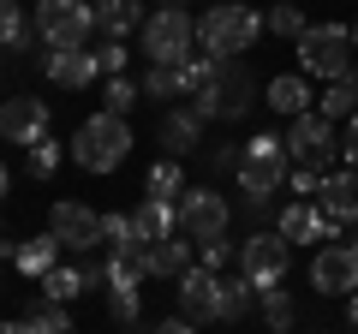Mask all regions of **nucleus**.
<instances>
[{
  "mask_svg": "<svg viewBox=\"0 0 358 334\" xmlns=\"http://www.w3.org/2000/svg\"><path fill=\"white\" fill-rule=\"evenodd\" d=\"M287 173H293V155H287V138H275V131H251V138L239 143V203L245 215H268V203H275V191L287 185Z\"/></svg>",
  "mask_w": 358,
  "mask_h": 334,
  "instance_id": "1",
  "label": "nucleus"
},
{
  "mask_svg": "<svg viewBox=\"0 0 358 334\" xmlns=\"http://www.w3.org/2000/svg\"><path fill=\"white\" fill-rule=\"evenodd\" d=\"M263 30H268L263 13H251L245 0H215V6L203 13V24H197V42H203L209 60H245Z\"/></svg>",
  "mask_w": 358,
  "mask_h": 334,
  "instance_id": "2",
  "label": "nucleus"
},
{
  "mask_svg": "<svg viewBox=\"0 0 358 334\" xmlns=\"http://www.w3.org/2000/svg\"><path fill=\"white\" fill-rule=\"evenodd\" d=\"M126 155H131V126L120 114H108V108L72 131V161L84 173H114V167H126Z\"/></svg>",
  "mask_w": 358,
  "mask_h": 334,
  "instance_id": "3",
  "label": "nucleus"
},
{
  "mask_svg": "<svg viewBox=\"0 0 358 334\" xmlns=\"http://www.w3.org/2000/svg\"><path fill=\"white\" fill-rule=\"evenodd\" d=\"M138 42H143V60L150 66H185L197 54V24H192L185 6H155V13L143 18Z\"/></svg>",
  "mask_w": 358,
  "mask_h": 334,
  "instance_id": "4",
  "label": "nucleus"
},
{
  "mask_svg": "<svg viewBox=\"0 0 358 334\" xmlns=\"http://www.w3.org/2000/svg\"><path fill=\"white\" fill-rule=\"evenodd\" d=\"M251 102H257V84H251V66H239V60H221L215 78L192 96V108L203 119H245Z\"/></svg>",
  "mask_w": 358,
  "mask_h": 334,
  "instance_id": "5",
  "label": "nucleus"
},
{
  "mask_svg": "<svg viewBox=\"0 0 358 334\" xmlns=\"http://www.w3.org/2000/svg\"><path fill=\"white\" fill-rule=\"evenodd\" d=\"M287 155H293V167H310V173H322L329 180L334 161H341V126L322 114H299L287 119Z\"/></svg>",
  "mask_w": 358,
  "mask_h": 334,
  "instance_id": "6",
  "label": "nucleus"
},
{
  "mask_svg": "<svg viewBox=\"0 0 358 334\" xmlns=\"http://www.w3.org/2000/svg\"><path fill=\"white\" fill-rule=\"evenodd\" d=\"M299 72L322 78V84L346 78L352 72V30L346 24H310L305 36H299Z\"/></svg>",
  "mask_w": 358,
  "mask_h": 334,
  "instance_id": "7",
  "label": "nucleus"
},
{
  "mask_svg": "<svg viewBox=\"0 0 358 334\" xmlns=\"http://www.w3.org/2000/svg\"><path fill=\"white\" fill-rule=\"evenodd\" d=\"M233 263H239V275L257 286V293H268V286H281L287 269H293V245H287L275 227H251V239L239 245Z\"/></svg>",
  "mask_w": 358,
  "mask_h": 334,
  "instance_id": "8",
  "label": "nucleus"
},
{
  "mask_svg": "<svg viewBox=\"0 0 358 334\" xmlns=\"http://www.w3.org/2000/svg\"><path fill=\"white\" fill-rule=\"evenodd\" d=\"M90 30H96V6L90 0H36L42 48H84Z\"/></svg>",
  "mask_w": 358,
  "mask_h": 334,
  "instance_id": "9",
  "label": "nucleus"
},
{
  "mask_svg": "<svg viewBox=\"0 0 358 334\" xmlns=\"http://www.w3.org/2000/svg\"><path fill=\"white\" fill-rule=\"evenodd\" d=\"M227 197L215 191V185H185V197H179V233L192 245L203 239H227Z\"/></svg>",
  "mask_w": 358,
  "mask_h": 334,
  "instance_id": "10",
  "label": "nucleus"
},
{
  "mask_svg": "<svg viewBox=\"0 0 358 334\" xmlns=\"http://www.w3.org/2000/svg\"><path fill=\"white\" fill-rule=\"evenodd\" d=\"M310 286L329 293V298H352L358 293V251H352V239H329L317 257H310Z\"/></svg>",
  "mask_w": 358,
  "mask_h": 334,
  "instance_id": "11",
  "label": "nucleus"
},
{
  "mask_svg": "<svg viewBox=\"0 0 358 334\" xmlns=\"http://www.w3.org/2000/svg\"><path fill=\"white\" fill-rule=\"evenodd\" d=\"M48 233L66 251H96V245H102V215L90 203H72V197H66V203L48 209Z\"/></svg>",
  "mask_w": 358,
  "mask_h": 334,
  "instance_id": "12",
  "label": "nucleus"
},
{
  "mask_svg": "<svg viewBox=\"0 0 358 334\" xmlns=\"http://www.w3.org/2000/svg\"><path fill=\"white\" fill-rule=\"evenodd\" d=\"M203 126H209V119L197 114L192 102H185V108H167V114H162V126H155V143H162V155H167V161H185V155H197V150H203Z\"/></svg>",
  "mask_w": 358,
  "mask_h": 334,
  "instance_id": "13",
  "label": "nucleus"
},
{
  "mask_svg": "<svg viewBox=\"0 0 358 334\" xmlns=\"http://www.w3.org/2000/svg\"><path fill=\"white\" fill-rule=\"evenodd\" d=\"M0 138L18 143V150H36L48 138V108L36 96H13V102H0Z\"/></svg>",
  "mask_w": 358,
  "mask_h": 334,
  "instance_id": "14",
  "label": "nucleus"
},
{
  "mask_svg": "<svg viewBox=\"0 0 358 334\" xmlns=\"http://www.w3.org/2000/svg\"><path fill=\"white\" fill-rule=\"evenodd\" d=\"M275 233H281L287 245H317V239H341V227H334L329 215H322L317 203H305V197H293V203L275 215Z\"/></svg>",
  "mask_w": 358,
  "mask_h": 334,
  "instance_id": "15",
  "label": "nucleus"
},
{
  "mask_svg": "<svg viewBox=\"0 0 358 334\" xmlns=\"http://www.w3.org/2000/svg\"><path fill=\"white\" fill-rule=\"evenodd\" d=\"M215 298H221V275L197 269V263L179 275V317L185 322H215Z\"/></svg>",
  "mask_w": 358,
  "mask_h": 334,
  "instance_id": "16",
  "label": "nucleus"
},
{
  "mask_svg": "<svg viewBox=\"0 0 358 334\" xmlns=\"http://www.w3.org/2000/svg\"><path fill=\"white\" fill-rule=\"evenodd\" d=\"M317 209H322V215H329L341 233L358 227V173H352V167H341V173H329V180H322Z\"/></svg>",
  "mask_w": 358,
  "mask_h": 334,
  "instance_id": "17",
  "label": "nucleus"
},
{
  "mask_svg": "<svg viewBox=\"0 0 358 334\" xmlns=\"http://www.w3.org/2000/svg\"><path fill=\"white\" fill-rule=\"evenodd\" d=\"M42 72H48L60 90H84V84L102 78V66H96V48H48Z\"/></svg>",
  "mask_w": 358,
  "mask_h": 334,
  "instance_id": "18",
  "label": "nucleus"
},
{
  "mask_svg": "<svg viewBox=\"0 0 358 334\" xmlns=\"http://www.w3.org/2000/svg\"><path fill=\"white\" fill-rule=\"evenodd\" d=\"M192 251H197V245L192 239H185V233H167V239H155V245H143V275H167V281H179V275H185V269H192Z\"/></svg>",
  "mask_w": 358,
  "mask_h": 334,
  "instance_id": "19",
  "label": "nucleus"
},
{
  "mask_svg": "<svg viewBox=\"0 0 358 334\" xmlns=\"http://www.w3.org/2000/svg\"><path fill=\"white\" fill-rule=\"evenodd\" d=\"M263 102L275 108V114H287V119L317 114V90H310V78H305V72H281V78H268Z\"/></svg>",
  "mask_w": 358,
  "mask_h": 334,
  "instance_id": "20",
  "label": "nucleus"
},
{
  "mask_svg": "<svg viewBox=\"0 0 358 334\" xmlns=\"http://www.w3.org/2000/svg\"><path fill=\"white\" fill-rule=\"evenodd\" d=\"M143 0H102V6H96V30H102L108 42H126V36H138L143 30Z\"/></svg>",
  "mask_w": 358,
  "mask_h": 334,
  "instance_id": "21",
  "label": "nucleus"
},
{
  "mask_svg": "<svg viewBox=\"0 0 358 334\" xmlns=\"http://www.w3.org/2000/svg\"><path fill=\"white\" fill-rule=\"evenodd\" d=\"M60 251H66V245L54 239V233H48V239H24V245H13V269L30 275V281H42L48 269H60Z\"/></svg>",
  "mask_w": 358,
  "mask_h": 334,
  "instance_id": "22",
  "label": "nucleus"
},
{
  "mask_svg": "<svg viewBox=\"0 0 358 334\" xmlns=\"http://www.w3.org/2000/svg\"><path fill=\"white\" fill-rule=\"evenodd\" d=\"M131 221H138V239H143V245H155V239H167V233H179V203H162V197H143Z\"/></svg>",
  "mask_w": 358,
  "mask_h": 334,
  "instance_id": "23",
  "label": "nucleus"
},
{
  "mask_svg": "<svg viewBox=\"0 0 358 334\" xmlns=\"http://www.w3.org/2000/svg\"><path fill=\"white\" fill-rule=\"evenodd\" d=\"M257 317H263L268 334H293L299 305H293V293H287V286H268V293H257Z\"/></svg>",
  "mask_w": 358,
  "mask_h": 334,
  "instance_id": "24",
  "label": "nucleus"
},
{
  "mask_svg": "<svg viewBox=\"0 0 358 334\" xmlns=\"http://www.w3.org/2000/svg\"><path fill=\"white\" fill-rule=\"evenodd\" d=\"M317 114H322V119H334V126H346V119L358 114V78H352V72L334 78L329 90L317 96Z\"/></svg>",
  "mask_w": 358,
  "mask_h": 334,
  "instance_id": "25",
  "label": "nucleus"
},
{
  "mask_svg": "<svg viewBox=\"0 0 358 334\" xmlns=\"http://www.w3.org/2000/svg\"><path fill=\"white\" fill-rule=\"evenodd\" d=\"M143 197H162V203H179L185 197V167L179 161H150V173H143Z\"/></svg>",
  "mask_w": 358,
  "mask_h": 334,
  "instance_id": "26",
  "label": "nucleus"
},
{
  "mask_svg": "<svg viewBox=\"0 0 358 334\" xmlns=\"http://www.w3.org/2000/svg\"><path fill=\"white\" fill-rule=\"evenodd\" d=\"M102 245H108V257H143V239H138L131 215H102Z\"/></svg>",
  "mask_w": 358,
  "mask_h": 334,
  "instance_id": "27",
  "label": "nucleus"
},
{
  "mask_svg": "<svg viewBox=\"0 0 358 334\" xmlns=\"http://www.w3.org/2000/svg\"><path fill=\"white\" fill-rule=\"evenodd\" d=\"M257 286L245 281V275H221V298H215V322H239L245 310H251Z\"/></svg>",
  "mask_w": 358,
  "mask_h": 334,
  "instance_id": "28",
  "label": "nucleus"
},
{
  "mask_svg": "<svg viewBox=\"0 0 358 334\" xmlns=\"http://www.w3.org/2000/svg\"><path fill=\"white\" fill-rule=\"evenodd\" d=\"M36 286H42V298H54V305H72L78 293H90V286H84V269H48Z\"/></svg>",
  "mask_w": 358,
  "mask_h": 334,
  "instance_id": "29",
  "label": "nucleus"
},
{
  "mask_svg": "<svg viewBox=\"0 0 358 334\" xmlns=\"http://www.w3.org/2000/svg\"><path fill=\"white\" fill-rule=\"evenodd\" d=\"M263 24L268 30H275V36H287V42H299V36H305V13H299V6H293V0H275V6H268V18H263Z\"/></svg>",
  "mask_w": 358,
  "mask_h": 334,
  "instance_id": "30",
  "label": "nucleus"
},
{
  "mask_svg": "<svg viewBox=\"0 0 358 334\" xmlns=\"http://www.w3.org/2000/svg\"><path fill=\"white\" fill-rule=\"evenodd\" d=\"M30 328H36V334H78V328H72V310L54 305V298H42V305L30 310Z\"/></svg>",
  "mask_w": 358,
  "mask_h": 334,
  "instance_id": "31",
  "label": "nucleus"
},
{
  "mask_svg": "<svg viewBox=\"0 0 358 334\" xmlns=\"http://www.w3.org/2000/svg\"><path fill=\"white\" fill-rule=\"evenodd\" d=\"M233 257H239V245H227V239H203L197 245V269H209V275H227Z\"/></svg>",
  "mask_w": 358,
  "mask_h": 334,
  "instance_id": "32",
  "label": "nucleus"
},
{
  "mask_svg": "<svg viewBox=\"0 0 358 334\" xmlns=\"http://www.w3.org/2000/svg\"><path fill=\"white\" fill-rule=\"evenodd\" d=\"M138 96H143V90L131 84L126 72H120V78H108V114H120V119H126L131 108H138Z\"/></svg>",
  "mask_w": 358,
  "mask_h": 334,
  "instance_id": "33",
  "label": "nucleus"
},
{
  "mask_svg": "<svg viewBox=\"0 0 358 334\" xmlns=\"http://www.w3.org/2000/svg\"><path fill=\"white\" fill-rule=\"evenodd\" d=\"M30 180H54V173H60V143H54V138H42L36 143V150H30Z\"/></svg>",
  "mask_w": 358,
  "mask_h": 334,
  "instance_id": "34",
  "label": "nucleus"
},
{
  "mask_svg": "<svg viewBox=\"0 0 358 334\" xmlns=\"http://www.w3.org/2000/svg\"><path fill=\"white\" fill-rule=\"evenodd\" d=\"M24 13H18V0H0V48H18L24 42Z\"/></svg>",
  "mask_w": 358,
  "mask_h": 334,
  "instance_id": "35",
  "label": "nucleus"
},
{
  "mask_svg": "<svg viewBox=\"0 0 358 334\" xmlns=\"http://www.w3.org/2000/svg\"><path fill=\"white\" fill-rule=\"evenodd\" d=\"M287 185H293V191L305 197V203H317V191H322V173H310V167H293V173H287Z\"/></svg>",
  "mask_w": 358,
  "mask_h": 334,
  "instance_id": "36",
  "label": "nucleus"
},
{
  "mask_svg": "<svg viewBox=\"0 0 358 334\" xmlns=\"http://www.w3.org/2000/svg\"><path fill=\"white\" fill-rule=\"evenodd\" d=\"M96 66H102L108 78H120L126 72V42H102V48H96Z\"/></svg>",
  "mask_w": 358,
  "mask_h": 334,
  "instance_id": "37",
  "label": "nucleus"
},
{
  "mask_svg": "<svg viewBox=\"0 0 358 334\" xmlns=\"http://www.w3.org/2000/svg\"><path fill=\"white\" fill-rule=\"evenodd\" d=\"M341 155H346V167L358 173V114L346 119V131H341Z\"/></svg>",
  "mask_w": 358,
  "mask_h": 334,
  "instance_id": "38",
  "label": "nucleus"
},
{
  "mask_svg": "<svg viewBox=\"0 0 358 334\" xmlns=\"http://www.w3.org/2000/svg\"><path fill=\"white\" fill-rule=\"evenodd\" d=\"M209 167H215V173H239V143H221V150L209 155Z\"/></svg>",
  "mask_w": 358,
  "mask_h": 334,
  "instance_id": "39",
  "label": "nucleus"
},
{
  "mask_svg": "<svg viewBox=\"0 0 358 334\" xmlns=\"http://www.w3.org/2000/svg\"><path fill=\"white\" fill-rule=\"evenodd\" d=\"M150 334H197V322H185V317H162Z\"/></svg>",
  "mask_w": 358,
  "mask_h": 334,
  "instance_id": "40",
  "label": "nucleus"
},
{
  "mask_svg": "<svg viewBox=\"0 0 358 334\" xmlns=\"http://www.w3.org/2000/svg\"><path fill=\"white\" fill-rule=\"evenodd\" d=\"M0 334H36V328H30V317H24V322H0Z\"/></svg>",
  "mask_w": 358,
  "mask_h": 334,
  "instance_id": "41",
  "label": "nucleus"
},
{
  "mask_svg": "<svg viewBox=\"0 0 358 334\" xmlns=\"http://www.w3.org/2000/svg\"><path fill=\"white\" fill-rule=\"evenodd\" d=\"M346 322H352V328H358V293L346 298Z\"/></svg>",
  "mask_w": 358,
  "mask_h": 334,
  "instance_id": "42",
  "label": "nucleus"
},
{
  "mask_svg": "<svg viewBox=\"0 0 358 334\" xmlns=\"http://www.w3.org/2000/svg\"><path fill=\"white\" fill-rule=\"evenodd\" d=\"M6 191H13V173H6V161H0V197H6Z\"/></svg>",
  "mask_w": 358,
  "mask_h": 334,
  "instance_id": "43",
  "label": "nucleus"
},
{
  "mask_svg": "<svg viewBox=\"0 0 358 334\" xmlns=\"http://www.w3.org/2000/svg\"><path fill=\"white\" fill-rule=\"evenodd\" d=\"M346 30H352V48H358V18H352V24H346Z\"/></svg>",
  "mask_w": 358,
  "mask_h": 334,
  "instance_id": "44",
  "label": "nucleus"
},
{
  "mask_svg": "<svg viewBox=\"0 0 358 334\" xmlns=\"http://www.w3.org/2000/svg\"><path fill=\"white\" fill-rule=\"evenodd\" d=\"M6 245H13V239H6V227H0V251H6Z\"/></svg>",
  "mask_w": 358,
  "mask_h": 334,
  "instance_id": "45",
  "label": "nucleus"
},
{
  "mask_svg": "<svg viewBox=\"0 0 358 334\" xmlns=\"http://www.w3.org/2000/svg\"><path fill=\"white\" fill-rule=\"evenodd\" d=\"M352 251H358V227H352Z\"/></svg>",
  "mask_w": 358,
  "mask_h": 334,
  "instance_id": "46",
  "label": "nucleus"
},
{
  "mask_svg": "<svg viewBox=\"0 0 358 334\" xmlns=\"http://www.w3.org/2000/svg\"><path fill=\"white\" fill-rule=\"evenodd\" d=\"M162 6H179V0H162Z\"/></svg>",
  "mask_w": 358,
  "mask_h": 334,
  "instance_id": "47",
  "label": "nucleus"
},
{
  "mask_svg": "<svg viewBox=\"0 0 358 334\" xmlns=\"http://www.w3.org/2000/svg\"><path fill=\"white\" fill-rule=\"evenodd\" d=\"M96 6H102V0H96Z\"/></svg>",
  "mask_w": 358,
  "mask_h": 334,
  "instance_id": "48",
  "label": "nucleus"
},
{
  "mask_svg": "<svg viewBox=\"0 0 358 334\" xmlns=\"http://www.w3.org/2000/svg\"><path fill=\"white\" fill-rule=\"evenodd\" d=\"M352 78H358V72H352Z\"/></svg>",
  "mask_w": 358,
  "mask_h": 334,
  "instance_id": "49",
  "label": "nucleus"
}]
</instances>
